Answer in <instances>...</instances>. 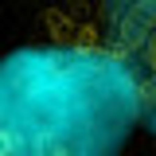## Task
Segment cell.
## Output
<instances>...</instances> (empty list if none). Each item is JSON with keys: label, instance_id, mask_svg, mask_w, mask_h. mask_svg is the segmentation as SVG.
<instances>
[{"label": "cell", "instance_id": "2", "mask_svg": "<svg viewBox=\"0 0 156 156\" xmlns=\"http://www.w3.org/2000/svg\"><path fill=\"white\" fill-rule=\"evenodd\" d=\"M101 27L136 86L140 121L156 136V0H101Z\"/></svg>", "mask_w": 156, "mask_h": 156}, {"label": "cell", "instance_id": "1", "mask_svg": "<svg viewBox=\"0 0 156 156\" xmlns=\"http://www.w3.org/2000/svg\"><path fill=\"white\" fill-rule=\"evenodd\" d=\"M136 125V86L109 47L35 43L0 58V156H121Z\"/></svg>", "mask_w": 156, "mask_h": 156}]
</instances>
